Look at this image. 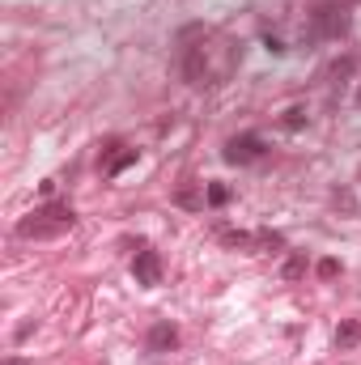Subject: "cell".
Returning a JSON list of instances; mask_svg holds the SVG:
<instances>
[{"label":"cell","instance_id":"cell-1","mask_svg":"<svg viewBox=\"0 0 361 365\" xmlns=\"http://www.w3.org/2000/svg\"><path fill=\"white\" fill-rule=\"evenodd\" d=\"M73 225H77L73 204L47 200V204H39L30 217H21V221H17V238H60V234H68Z\"/></svg>","mask_w":361,"mask_h":365},{"label":"cell","instance_id":"cell-2","mask_svg":"<svg viewBox=\"0 0 361 365\" xmlns=\"http://www.w3.org/2000/svg\"><path fill=\"white\" fill-rule=\"evenodd\" d=\"M349 30H353V9H349L345 0H323V4H315V13H310L306 43H319V38L340 43V38H349Z\"/></svg>","mask_w":361,"mask_h":365},{"label":"cell","instance_id":"cell-3","mask_svg":"<svg viewBox=\"0 0 361 365\" xmlns=\"http://www.w3.org/2000/svg\"><path fill=\"white\" fill-rule=\"evenodd\" d=\"M221 158H225L230 166H251V162L268 158V145H264V136H260V132H238V136H230V140H225Z\"/></svg>","mask_w":361,"mask_h":365},{"label":"cell","instance_id":"cell-4","mask_svg":"<svg viewBox=\"0 0 361 365\" xmlns=\"http://www.w3.org/2000/svg\"><path fill=\"white\" fill-rule=\"evenodd\" d=\"M141 162V149H128V145H119V140H111L106 149H102V162H98V170H102V179H119L128 166H136Z\"/></svg>","mask_w":361,"mask_h":365},{"label":"cell","instance_id":"cell-5","mask_svg":"<svg viewBox=\"0 0 361 365\" xmlns=\"http://www.w3.org/2000/svg\"><path fill=\"white\" fill-rule=\"evenodd\" d=\"M132 276H136V284H145V289H153V284H162V255L158 251H136V259H132Z\"/></svg>","mask_w":361,"mask_h":365},{"label":"cell","instance_id":"cell-6","mask_svg":"<svg viewBox=\"0 0 361 365\" xmlns=\"http://www.w3.org/2000/svg\"><path fill=\"white\" fill-rule=\"evenodd\" d=\"M145 349H149V353H171V349H179V327H175L171 319H158V323L149 327V336H145Z\"/></svg>","mask_w":361,"mask_h":365},{"label":"cell","instance_id":"cell-7","mask_svg":"<svg viewBox=\"0 0 361 365\" xmlns=\"http://www.w3.org/2000/svg\"><path fill=\"white\" fill-rule=\"evenodd\" d=\"M306 123H310V110H306L302 102H293V106H289V110L276 119V128H280V132H302Z\"/></svg>","mask_w":361,"mask_h":365},{"label":"cell","instance_id":"cell-8","mask_svg":"<svg viewBox=\"0 0 361 365\" xmlns=\"http://www.w3.org/2000/svg\"><path fill=\"white\" fill-rule=\"evenodd\" d=\"M361 344V319H345L336 327V349H357Z\"/></svg>","mask_w":361,"mask_h":365},{"label":"cell","instance_id":"cell-9","mask_svg":"<svg viewBox=\"0 0 361 365\" xmlns=\"http://www.w3.org/2000/svg\"><path fill=\"white\" fill-rule=\"evenodd\" d=\"M175 204H179V208H204V204H208V200H204V187H195V182H191V187H179V191H175Z\"/></svg>","mask_w":361,"mask_h":365},{"label":"cell","instance_id":"cell-10","mask_svg":"<svg viewBox=\"0 0 361 365\" xmlns=\"http://www.w3.org/2000/svg\"><path fill=\"white\" fill-rule=\"evenodd\" d=\"M255 251H285V234L280 230H255Z\"/></svg>","mask_w":361,"mask_h":365},{"label":"cell","instance_id":"cell-11","mask_svg":"<svg viewBox=\"0 0 361 365\" xmlns=\"http://www.w3.org/2000/svg\"><path fill=\"white\" fill-rule=\"evenodd\" d=\"M306 268H310L306 251H293V255L285 259V268H280V276H285V280H302V276H306Z\"/></svg>","mask_w":361,"mask_h":365},{"label":"cell","instance_id":"cell-12","mask_svg":"<svg viewBox=\"0 0 361 365\" xmlns=\"http://www.w3.org/2000/svg\"><path fill=\"white\" fill-rule=\"evenodd\" d=\"M204 200H208V208H221V204H230V187L225 182H208L204 187Z\"/></svg>","mask_w":361,"mask_h":365},{"label":"cell","instance_id":"cell-13","mask_svg":"<svg viewBox=\"0 0 361 365\" xmlns=\"http://www.w3.org/2000/svg\"><path fill=\"white\" fill-rule=\"evenodd\" d=\"M315 272H319V280H336V276H340V259H332V255H327V259H319V264H315Z\"/></svg>","mask_w":361,"mask_h":365},{"label":"cell","instance_id":"cell-14","mask_svg":"<svg viewBox=\"0 0 361 365\" xmlns=\"http://www.w3.org/2000/svg\"><path fill=\"white\" fill-rule=\"evenodd\" d=\"M353 68H357V60H353V56H345V60H336V64H332V77L340 81V77H349Z\"/></svg>","mask_w":361,"mask_h":365},{"label":"cell","instance_id":"cell-15","mask_svg":"<svg viewBox=\"0 0 361 365\" xmlns=\"http://www.w3.org/2000/svg\"><path fill=\"white\" fill-rule=\"evenodd\" d=\"M332 200H336V204H345L349 212H357V200H353V191H349V187H336V191H332Z\"/></svg>","mask_w":361,"mask_h":365},{"label":"cell","instance_id":"cell-16","mask_svg":"<svg viewBox=\"0 0 361 365\" xmlns=\"http://www.w3.org/2000/svg\"><path fill=\"white\" fill-rule=\"evenodd\" d=\"M264 47H268L272 56H285V51H289V47H285V43H280L276 34H264Z\"/></svg>","mask_w":361,"mask_h":365},{"label":"cell","instance_id":"cell-17","mask_svg":"<svg viewBox=\"0 0 361 365\" xmlns=\"http://www.w3.org/2000/svg\"><path fill=\"white\" fill-rule=\"evenodd\" d=\"M39 195H43V200H51V195H56V179H43V182H39Z\"/></svg>","mask_w":361,"mask_h":365},{"label":"cell","instance_id":"cell-18","mask_svg":"<svg viewBox=\"0 0 361 365\" xmlns=\"http://www.w3.org/2000/svg\"><path fill=\"white\" fill-rule=\"evenodd\" d=\"M4 365H26V357H4Z\"/></svg>","mask_w":361,"mask_h":365},{"label":"cell","instance_id":"cell-19","mask_svg":"<svg viewBox=\"0 0 361 365\" xmlns=\"http://www.w3.org/2000/svg\"><path fill=\"white\" fill-rule=\"evenodd\" d=\"M353 102H357V110H361V86H357V98H353Z\"/></svg>","mask_w":361,"mask_h":365},{"label":"cell","instance_id":"cell-20","mask_svg":"<svg viewBox=\"0 0 361 365\" xmlns=\"http://www.w3.org/2000/svg\"><path fill=\"white\" fill-rule=\"evenodd\" d=\"M345 4H357V0H345Z\"/></svg>","mask_w":361,"mask_h":365}]
</instances>
